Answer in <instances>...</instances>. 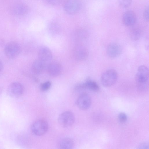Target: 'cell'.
Returning a JSON list of instances; mask_svg holds the SVG:
<instances>
[{
	"instance_id": "277c9868",
	"label": "cell",
	"mask_w": 149,
	"mask_h": 149,
	"mask_svg": "<svg viewBox=\"0 0 149 149\" xmlns=\"http://www.w3.org/2000/svg\"><path fill=\"white\" fill-rule=\"evenodd\" d=\"M75 119V116L73 113L70 111H67L60 114L58 117V120L62 126L67 127L74 124Z\"/></svg>"
},
{
	"instance_id": "ba28073f",
	"label": "cell",
	"mask_w": 149,
	"mask_h": 149,
	"mask_svg": "<svg viewBox=\"0 0 149 149\" xmlns=\"http://www.w3.org/2000/svg\"><path fill=\"white\" fill-rule=\"evenodd\" d=\"M24 88L22 85L18 82H14L9 86L7 92L9 95L14 97H18L23 93Z\"/></svg>"
},
{
	"instance_id": "ffe728a7",
	"label": "cell",
	"mask_w": 149,
	"mask_h": 149,
	"mask_svg": "<svg viewBox=\"0 0 149 149\" xmlns=\"http://www.w3.org/2000/svg\"><path fill=\"white\" fill-rule=\"evenodd\" d=\"M132 2V0H119L120 5L123 8H127L129 7Z\"/></svg>"
},
{
	"instance_id": "9a60e30c",
	"label": "cell",
	"mask_w": 149,
	"mask_h": 149,
	"mask_svg": "<svg viewBox=\"0 0 149 149\" xmlns=\"http://www.w3.org/2000/svg\"><path fill=\"white\" fill-rule=\"evenodd\" d=\"M46 63L38 58L33 62L32 66L33 72L35 74H39L44 71Z\"/></svg>"
},
{
	"instance_id": "e0dca14e",
	"label": "cell",
	"mask_w": 149,
	"mask_h": 149,
	"mask_svg": "<svg viewBox=\"0 0 149 149\" xmlns=\"http://www.w3.org/2000/svg\"><path fill=\"white\" fill-rule=\"evenodd\" d=\"M74 143L73 141L69 138L62 139L58 143V147L62 149H70L73 148Z\"/></svg>"
},
{
	"instance_id": "5bb4252c",
	"label": "cell",
	"mask_w": 149,
	"mask_h": 149,
	"mask_svg": "<svg viewBox=\"0 0 149 149\" xmlns=\"http://www.w3.org/2000/svg\"><path fill=\"white\" fill-rule=\"evenodd\" d=\"M62 70L61 65L57 62L50 63L47 67L48 73L52 77H56L59 75L61 72Z\"/></svg>"
},
{
	"instance_id": "6da1fadb",
	"label": "cell",
	"mask_w": 149,
	"mask_h": 149,
	"mask_svg": "<svg viewBox=\"0 0 149 149\" xmlns=\"http://www.w3.org/2000/svg\"><path fill=\"white\" fill-rule=\"evenodd\" d=\"M149 78V70L147 67L141 65L139 67L135 76L136 82L139 88H144L147 86Z\"/></svg>"
},
{
	"instance_id": "5b68a950",
	"label": "cell",
	"mask_w": 149,
	"mask_h": 149,
	"mask_svg": "<svg viewBox=\"0 0 149 149\" xmlns=\"http://www.w3.org/2000/svg\"><path fill=\"white\" fill-rule=\"evenodd\" d=\"M20 52V47L17 42L12 41L9 42L5 47L4 52L8 58H13L17 57Z\"/></svg>"
},
{
	"instance_id": "603a6c76",
	"label": "cell",
	"mask_w": 149,
	"mask_h": 149,
	"mask_svg": "<svg viewBox=\"0 0 149 149\" xmlns=\"http://www.w3.org/2000/svg\"><path fill=\"white\" fill-rule=\"evenodd\" d=\"M61 0H46L47 2L49 4L55 5L58 4Z\"/></svg>"
},
{
	"instance_id": "9c48e42d",
	"label": "cell",
	"mask_w": 149,
	"mask_h": 149,
	"mask_svg": "<svg viewBox=\"0 0 149 149\" xmlns=\"http://www.w3.org/2000/svg\"><path fill=\"white\" fill-rule=\"evenodd\" d=\"M38 58L45 63L50 62L52 58V54L51 50L45 46L40 47L38 51Z\"/></svg>"
},
{
	"instance_id": "3957f363",
	"label": "cell",
	"mask_w": 149,
	"mask_h": 149,
	"mask_svg": "<svg viewBox=\"0 0 149 149\" xmlns=\"http://www.w3.org/2000/svg\"><path fill=\"white\" fill-rule=\"evenodd\" d=\"M48 125L47 122L43 119H38L32 124L31 130L33 133L37 136L44 134L47 131Z\"/></svg>"
},
{
	"instance_id": "ac0fdd59",
	"label": "cell",
	"mask_w": 149,
	"mask_h": 149,
	"mask_svg": "<svg viewBox=\"0 0 149 149\" xmlns=\"http://www.w3.org/2000/svg\"><path fill=\"white\" fill-rule=\"evenodd\" d=\"M48 28L50 32L54 34L58 33L60 30L59 25L55 22H50Z\"/></svg>"
},
{
	"instance_id": "d6986e66",
	"label": "cell",
	"mask_w": 149,
	"mask_h": 149,
	"mask_svg": "<svg viewBox=\"0 0 149 149\" xmlns=\"http://www.w3.org/2000/svg\"><path fill=\"white\" fill-rule=\"evenodd\" d=\"M51 86V83L49 81H47L42 83L40 85V88L42 91H45L50 88Z\"/></svg>"
},
{
	"instance_id": "7a4b0ae2",
	"label": "cell",
	"mask_w": 149,
	"mask_h": 149,
	"mask_svg": "<svg viewBox=\"0 0 149 149\" xmlns=\"http://www.w3.org/2000/svg\"><path fill=\"white\" fill-rule=\"evenodd\" d=\"M118 73L113 69L108 70L104 72L101 77L102 84L104 87H109L116 82L118 78Z\"/></svg>"
},
{
	"instance_id": "30bf717a",
	"label": "cell",
	"mask_w": 149,
	"mask_h": 149,
	"mask_svg": "<svg viewBox=\"0 0 149 149\" xmlns=\"http://www.w3.org/2000/svg\"><path fill=\"white\" fill-rule=\"evenodd\" d=\"M122 50V47L119 44L113 43L109 44L107 47V53L110 57L115 58L121 54Z\"/></svg>"
},
{
	"instance_id": "484cf974",
	"label": "cell",
	"mask_w": 149,
	"mask_h": 149,
	"mask_svg": "<svg viewBox=\"0 0 149 149\" xmlns=\"http://www.w3.org/2000/svg\"><path fill=\"white\" fill-rule=\"evenodd\" d=\"M3 68V65L2 62L0 60V74Z\"/></svg>"
},
{
	"instance_id": "7402d4cb",
	"label": "cell",
	"mask_w": 149,
	"mask_h": 149,
	"mask_svg": "<svg viewBox=\"0 0 149 149\" xmlns=\"http://www.w3.org/2000/svg\"><path fill=\"white\" fill-rule=\"evenodd\" d=\"M149 10L148 8L145 9L143 13V17L145 20L147 21H149Z\"/></svg>"
},
{
	"instance_id": "cb8c5ba5",
	"label": "cell",
	"mask_w": 149,
	"mask_h": 149,
	"mask_svg": "<svg viewBox=\"0 0 149 149\" xmlns=\"http://www.w3.org/2000/svg\"><path fill=\"white\" fill-rule=\"evenodd\" d=\"M132 38L134 39L138 38L139 36V32L138 31L134 30L133 32H132Z\"/></svg>"
},
{
	"instance_id": "52a82bcc",
	"label": "cell",
	"mask_w": 149,
	"mask_h": 149,
	"mask_svg": "<svg viewBox=\"0 0 149 149\" xmlns=\"http://www.w3.org/2000/svg\"><path fill=\"white\" fill-rule=\"evenodd\" d=\"M76 104L80 109L83 110H87L89 109L91 105V98L88 93H83L78 97Z\"/></svg>"
},
{
	"instance_id": "7c38bea8",
	"label": "cell",
	"mask_w": 149,
	"mask_h": 149,
	"mask_svg": "<svg viewBox=\"0 0 149 149\" xmlns=\"http://www.w3.org/2000/svg\"><path fill=\"white\" fill-rule=\"evenodd\" d=\"M10 10L11 12L14 15L21 16L27 13L29 8L25 4L18 3L13 5L11 7Z\"/></svg>"
},
{
	"instance_id": "2e32d148",
	"label": "cell",
	"mask_w": 149,
	"mask_h": 149,
	"mask_svg": "<svg viewBox=\"0 0 149 149\" xmlns=\"http://www.w3.org/2000/svg\"><path fill=\"white\" fill-rule=\"evenodd\" d=\"M83 88H86L94 92H97L100 90V87L96 82L88 79L85 83L79 86Z\"/></svg>"
},
{
	"instance_id": "d4e9b609",
	"label": "cell",
	"mask_w": 149,
	"mask_h": 149,
	"mask_svg": "<svg viewBox=\"0 0 149 149\" xmlns=\"http://www.w3.org/2000/svg\"><path fill=\"white\" fill-rule=\"evenodd\" d=\"M148 144L146 143L141 144L139 146V148H148Z\"/></svg>"
},
{
	"instance_id": "8992f818",
	"label": "cell",
	"mask_w": 149,
	"mask_h": 149,
	"mask_svg": "<svg viewBox=\"0 0 149 149\" xmlns=\"http://www.w3.org/2000/svg\"><path fill=\"white\" fill-rule=\"evenodd\" d=\"M82 7V3L79 0H68L64 5V9L67 14L74 15L78 13Z\"/></svg>"
},
{
	"instance_id": "8fae6325",
	"label": "cell",
	"mask_w": 149,
	"mask_h": 149,
	"mask_svg": "<svg viewBox=\"0 0 149 149\" xmlns=\"http://www.w3.org/2000/svg\"><path fill=\"white\" fill-rule=\"evenodd\" d=\"M88 54L86 48L81 45L77 46L73 51V55L75 59L78 61H83L86 59Z\"/></svg>"
},
{
	"instance_id": "44dd1931",
	"label": "cell",
	"mask_w": 149,
	"mask_h": 149,
	"mask_svg": "<svg viewBox=\"0 0 149 149\" xmlns=\"http://www.w3.org/2000/svg\"><path fill=\"white\" fill-rule=\"evenodd\" d=\"M118 119L121 123H124L127 120V116L125 113L121 112L118 115Z\"/></svg>"
},
{
	"instance_id": "4fadbf2b",
	"label": "cell",
	"mask_w": 149,
	"mask_h": 149,
	"mask_svg": "<svg viewBox=\"0 0 149 149\" xmlns=\"http://www.w3.org/2000/svg\"><path fill=\"white\" fill-rule=\"evenodd\" d=\"M122 20L125 26H132L136 23V16L134 12L130 10L127 11L123 14Z\"/></svg>"
}]
</instances>
